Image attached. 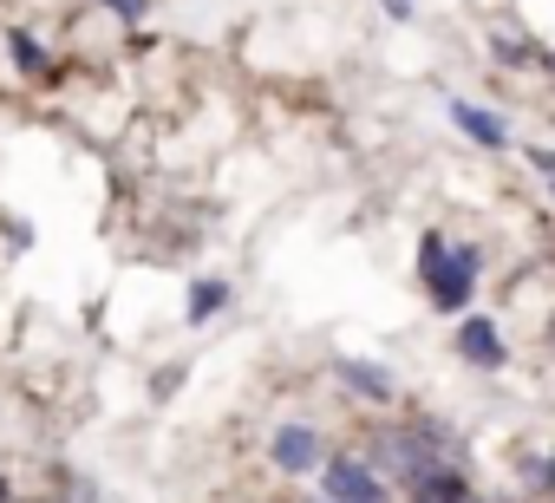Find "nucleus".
Wrapping results in <instances>:
<instances>
[{
  "mask_svg": "<svg viewBox=\"0 0 555 503\" xmlns=\"http://www.w3.org/2000/svg\"><path fill=\"white\" fill-rule=\"evenodd\" d=\"M542 73H555V53H542Z\"/></svg>",
  "mask_w": 555,
  "mask_h": 503,
  "instance_id": "obj_15",
  "label": "nucleus"
},
{
  "mask_svg": "<svg viewBox=\"0 0 555 503\" xmlns=\"http://www.w3.org/2000/svg\"><path fill=\"white\" fill-rule=\"evenodd\" d=\"M321 496L327 503H386V483L366 457H327L321 464Z\"/></svg>",
  "mask_w": 555,
  "mask_h": 503,
  "instance_id": "obj_2",
  "label": "nucleus"
},
{
  "mask_svg": "<svg viewBox=\"0 0 555 503\" xmlns=\"http://www.w3.org/2000/svg\"><path fill=\"white\" fill-rule=\"evenodd\" d=\"M412 496H418V503H477L457 464H431V470H425V477L412 483Z\"/></svg>",
  "mask_w": 555,
  "mask_h": 503,
  "instance_id": "obj_6",
  "label": "nucleus"
},
{
  "mask_svg": "<svg viewBox=\"0 0 555 503\" xmlns=\"http://www.w3.org/2000/svg\"><path fill=\"white\" fill-rule=\"evenodd\" d=\"M490 53H496L503 66H529V60H535V53H529L522 40H509V34H490Z\"/></svg>",
  "mask_w": 555,
  "mask_h": 503,
  "instance_id": "obj_10",
  "label": "nucleus"
},
{
  "mask_svg": "<svg viewBox=\"0 0 555 503\" xmlns=\"http://www.w3.org/2000/svg\"><path fill=\"white\" fill-rule=\"evenodd\" d=\"M386 14L392 21H412V0H386Z\"/></svg>",
  "mask_w": 555,
  "mask_h": 503,
  "instance_id": "obj_13",
  "label": "nucleus"
},
{
  "mask_svg": "<svg viewBox=\"0 0 555 503\" xmlns=\"http://www.w3.org/2000/svg\"><path fill=\"white\" fill-rule=\"evenodd\" d=\"M542 483H548V490H555V451H548V457H542Z\"/></svg>",
  "mask_w": 555,
  "mask_h": 503,
  "instance_id": "obj_14",
  "label": "nucleus"
},
{
  "mask_svg": "<svg viewBox=\"0 0 555 503\" xmlns=\"http://www.w3.org/2000/svg\"><path fill=\"white\" fill-rule=\"evenodd\" d=\"M222 301H229V282H196L190 288V321H209Z\"/></svg>",
  "mask_w": 555,
  "mask_h": 503,
  "instance_id": "obj_9",
  "label": "nucleus"
},
{
  "mask_svg": "<svg viewBox=\"0 0 555 503\" xmlns=\"http://www.w3.org/2000/svg\"><path fill=\"white\" fill-rule=\"evenodd\" d=\"M8 53H14L21 73H47V47H40L34 34H8Z\"/></svg>",
  "mask_w": 555,
  "mask_h": 503,
  "instance_id": "obj_8",
  "label": "nucleus"
},
{
  "mask_svg": "<svg viewBox=\"0 0 555 503\" xmlns=\"http://www.w3.org/2000/svg\"><path fill=\"white\" fill-rule=\"evenodd\" d=\"M451 125H457L470 144H483V151H509V125H503L496 112L470 105V99H451Z\"/></svg>",
  "mask_w": 555,
  "mask_h": 503,
  "instance_id": "obj_5",
  "label": "nucleus"
},
{
  "mask_svg": "<svg viewBox=\"0 0 555 503\" xmlns=\"http://www.w3.org/2000/svg\"><path fill=\"white\" fill-rule=\"evenodd\" d=\"M268 457H274V470L308 477V470H321V431L314 425H282L268 438Z\"/></svg>",
  "mask_w": 555,
  "mask_h": 503,
  "instance_id": "obj_3",
  "label": "nucleus"
},
{
  "mask_svg": "<svg viewBox=\"0 0 555 503\" xmlns=\"http://www.w3.org/2000/svg\"><path fill=\"white\" fill-rule=\"evenodd\" d=\"M340 379L360 392V399H373V405H392V373L386 366H373V360H353V353H340Z\"/></svg>",
  "mask_w": 555,
  "mask_h": 503,
  "instance_id": "obj_7",
  "label": "nucleus"
},
{
  "mask_svg": "<svg viewBox=\"0 0 555 503\" xmlns=\"http://www.w3.org/2000/svg\"><path fill=\"white\" fill-rule=\"evenodd\" d=\"M99 8L118 14V21H138V14H144V0H99Z\"/></svg>",
  "mask_w": 555,
  "mask_h": 503,
  "instance_id": "obj_11",
  "label": "nucleus"
},
{
  "mask_svg": "<svg viewBox=\"0 0 555 503\" xmlns=\"http://www.w3.org/2000/svg\"><path fill=\"white\" fill-rule=\"evenodd\" d=\"M8 496H14V490H8V477H0V503H8Z\"/></svg>",
  "mask_w": 555,
  "mask_h": 503,
  "instance_id": "obj_16",
  "label": "nucleus"
},
{
  "mask_svg": "<svg viewBox=\"0 0 555 503\" xmlns=\"http://www.w3.org/2000/svg\"><path fill=\"white\" fill-rule=\"evenodd\" d=\"M477 269H483V256H477L470 242H444L438 229L418 242V275H425V295H431L438 314H464V308H470Z\"/></svg>",
  "mask_w": 555,
  "mask_h": 503,
  "instance_id": "obj_1",
  "label": "nucleus"
},
{
  "mask_svg": "<svg viewBox=\"0 0 555 503\" xmlns=\"http://www.w3.org/2000/svg\"><path fill=\"white\" fill-rule=\"evenodd\" d=\"M529 164L542 170V183H548V196H555V157H548V151H529Z\"/></svg>",
  "mask_w": 555,
  "mask_h": 503,
  "instance_id": "obj_12",
  "label": "nucleus"
},
{
  "mask_svg": "<svg viewBox=\"0 0 555 503\" xmlns=\"http://www.w3.org/2000/svg\"><path fill=\"white\" fill-rule=\"evenodd\" d=\"M457 353H464L470 366H483V373H496V366L509 360V347H503L496 321H483V314H470V321L457 327Z\"/></svg>",
  "mask_w": 555,
  "mask_h": 503,
  "instance_id": "obj_4",
  "label": "nucleus"
}]
</instances>
